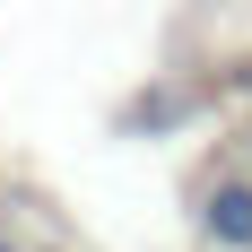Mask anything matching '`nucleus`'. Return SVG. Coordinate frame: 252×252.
Masks as SVG:
<instances>
[{"instance_id": "obj_2", "label": "nucleus", "mask_w": 252, "mask_h": 252, "mask_svg": "<svg viewBox=\"0 0 252 252\" xmlns=\"http://www.w3.org/2000/svg\"><path fill=\"white\" fill-rule=\"evenodd\" d=\"M0 252H18V244H0Z\"/></svg>"}, {"instance_id": "obj_1", "label": "nucleus", "mask_w": 252, "mask_h": 252, "mask_svg": "<svg viewBox=\"0 0 252 252\" xmlns=\"http://www.w3.org/2000/svg\"><path fill=\"white\" fill-rule=\"evenodd\" d=\"M200 235L218 252H252V174H226L200 191Z\"/></svg>"}]
</instances>
